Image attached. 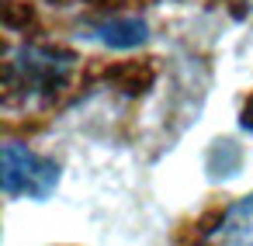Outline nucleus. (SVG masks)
I'll return each instance as SVG.
<instances>
[{
    "label": "nucleus",
    "mask_w": 253,
    "mask_h": 246,
    "mask_svg": "<svg viewBox=\"0 0 253 246\" xmlns=\"http://www.w3.org/2000/svg\"><path fill=\"white\" fill-rule=\"evenodd\" d=\"M208 239H218V243H253V194L239 198L222 215L215 232H208Z\"/></svg>",
    "instance_id": "4"
},
{
    "label": "nucleus",
    "mask_w": 253,
    "mask_h": 246,
    "mask_svg": "<svg viewBox=\"0 0 253 246\" xmlns=\"http://www.w3.org/2000/svg\"><path fill=\"white\" fill-rule=\"evenodd\" d=\"M243 166V153H239V146L236 142H215V149H211V156H208V170H211V177H236V170Z\"/></svg>",
    "instance_id": "5"
},
{
    "label": "nucleus",
    "mask_w": 253,
    "mask_h": 246,
    "mask_svg": "<svg viewBox=\"0 0 253 246\" xmlns=\"http://www.w3.org/2000/svg\"><path fill=\"white\" fill-rule=\"evenodd\" d=\"M73 56L63 49H45V45H21L7 59V94L25 97V104L49 101L52 94L63 90V83L73 73Z\"/></svg>",
    "instance_id": "1"
},
{
    "label": "nucleus",
    "mask_w": 253,
    "mask_h": 246,
    "mask_svg": "<svg viewBox=\"0 0 253 246\" xmlns=\"http://www.w3.org/2000/svg\"><path fill=\"white\" fill-rule=\"evenodd\" d=\"M90 42L104 45V49H118V52H128V49H139L149 42V25L142 18H115V21H101L87 32Z\"/></svg>",
    "instance_id": "3"
},
{
    "label": "nucleus",
    "mask_w": 253,
    "mask_h": 246,
    "mask_svg": "<svg viewBox=\"0 0 253 246\" xmlns=\"http://www.w3.org/2000/svg\"><path fill=\"white\" fill-rule=\"evenodd\" d=\"M0 184L11 201L28 198V201H49L59 187L63 166L52 156H42L35 149H28L25 142H7L4 146V160H0Z\"/></svg>",
    "instance_id": "2"
},
{
    "label": "nucleus",
    "mask_w": 253,
    "mask_h": 246,
    "mask_svg": "<svg viewBox=\"0 0 253 246\" xmlns=\"http://www.w3.org/2000/svg\"><path fill=\"white\" fill-rule=\"evenodd\" d=\"M246 4H253V0H246Z\"/></svg>",
    "instance_id": "6"
}]
</instances>
